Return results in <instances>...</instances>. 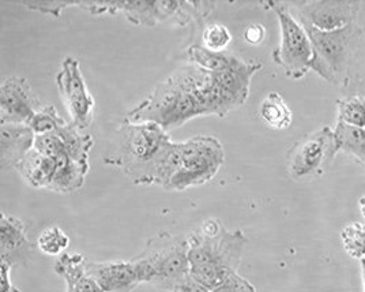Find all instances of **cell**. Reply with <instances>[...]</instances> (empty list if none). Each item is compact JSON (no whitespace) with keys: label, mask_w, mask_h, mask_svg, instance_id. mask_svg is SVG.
Wrapping results in <instances>:
<instances>
[{"label":"cell","mask_w":365,"mask_h":292,"mask_svg":"<svg viewBox=\"0 0 365 292\" xmlns=\"http://www.w3.org/2000/svg\"><path fill=\"white\" fill-rule=\"evenodd\" d=\"M103 161L122 169L135 185L165 187L180 161V142L160 124L123 122Z\"/></svg>","instance_id":"6da1fadb"},{"label":"cell","mask_w":365,"mask_h":292,"mask_svg":"<svg viewBox=\"0 0 365 292\" xmlns=\"http://www.w3.org/2000/svg\"><path fill=\"white\" fill-rule=\"evenodd\" d=\"M209 71L185 64L155 85L150 94L124 118L130 124H160L165 131L175 130L198 116H209L205 86Z\"/></svg>","instance_id":"7a4b0ae2"},{"label":"cell","mask_w":365,"mask_h":292,"mask_svg":"<svg viewBox=\"0 0 365 292\" xmlns=\"http://www.w3.org/2000/svg\"><path fill=\"white\" fill-rule=\"evenodd\" d=\"M190 273L214 290L237 273L248 239L242 230L228 231L217 218H207L188 236Z\"/></svg>","instance_id":"3957f363"},{"label":"cell","mask_w":365,"mask_h":292,"mask_svg":"<svg viewBox=\"0 0 365 292\" xmlns=\"http://www.w3.org/2000/svg\"><path fill=\"white\" fill-rule=\"evenodd\" d=\"M131 262L140 283L172 291L190 275L188 238L163 231L148 239L145 248Z\"/></svg>","instance_id":"277c9868"},{"label":"cell","mask_w":365,"mask_h":292,"mask_svg":"<svg viewBox=\"0 0 365 292\" xmlns=\"http://www.w3.org/2000/svg\"><path fill=\"white\" fill-rule=\"evenodd\" d=\"M225 163L221 141L210 136H197L180 142L178 171L164 187L167 191H184L213 181Z\"/></svg>","instance_id":"5b68a950"},{"label":"cell","mask_w":365,"mask_h":292,"mask_svg":"<svg viewBox=\"0 0 365 292\" xmlns=\"http://www.w3.org/2000/svg\"><path fill=\"white\" fill-rule=\"evenodd\" d=\"M302 25L304 26L312 46L309 69L324 81L342 86L350 55L361 26L353 24L339 31H322L305 24Z\"/></svg>","instance_id":"8992f818"},{"label":"cell","mask_w":365,"mask_h":292,"mask_svg":"<svg viewBox=\"0 0 365 292\" xmlns=\"http://www.w3.org/2000/svg\"><path fill=\"white\" fill-rule=\"evenodd\" d=\"M260 4L273 10L279 22L281 43L274 49V63L284 70L288 78L304 77L311 70L312 59V46L304 26L290 11L288 1H260Z\"/></svg>","instance_id":"52a82bcc"},{"label":"cell","mask_w":365,"mask_h":292,"mask_svg":"<svg viewBox=\"0 0 365 292\" xmlns=\"http://www.w3.org/2000/svg\"><path fill=\"white\" fill-rule=\"evenodd\" d=\"M260 69L262 63L240 59L229 69L210 73L203 91L209 116L225 118L230 111L244 106L250 96L251 81Z\"/></svg>","instance_id":"ba28073f"},{"label":"cell","mask_w":365,"mask_h":292,"mask_svg":"<svg viewBox=\"0 0 365 292\" xmlns=\"http://www.w3.org/2000/svg\"><path fill=\"white\" fill-rule=\"evenodd\" d=\"M339 152L334 130L324 126L299 139L288 152L287 167L296 181L312 179L324 173Z\"/></svg>","instance_id":"9c48e42d"},{"label":"cell","mask_w":365,"mask_h":292,"mask_svg":"<svg viewBox=\"0 0 365 292\" xmlns=\"http://www.w3.org/2000/svg\"><path fill=\"white\" fill-rule=\"evenodd\" d=\"M290 11L302 24L322 31L344 29L353 24L361 10L360 0H297L288 1Z\"/></svg>","instance_id":"30bf717a"},{"label":"cell","mask_w":365,"mask_h":292,"mask_svg":"<svg viewBox=\"0 0 365 292\" xmlns=\"http://www.w3.org/2000/svg\"><path fill=\"white\" fill-rule=\"evenodd\" d=\"M56 85L73 119L71 124L81 130H86L93 122L96 103L76 58L68 56L63 61L56 74Z\"/></svg>","instance_id":"8fae6325"},{"label":"cell","mask_w":365,"mask_h":292,"mask_svg":"<svg viewBox=\"0 0 365 292\" xmlns=\"http://www.w3.org/2000/svg\"><path fill=\"white\" fill-rule=\"evenodd\" d=\"M31 92V82L25 77L13 76L0 86V122L1 124H26L40 109Z\"/></svg>","instance_id":"7c38bea8"},{"label":"cell","mask_w":365,"mask_h":292,"mask_svg":"<svg viewBox=\"0 0 365 292\" xmlns=\"http://www.w3.org/2000/svg\"><path fill=\"white\" fill-rule=\"evenodd\" d=\"M86 271L104 292H133L140 284L131 260L88 262Z\"/></svg>","instance_id":"4fadbf2b"},{"label":"cell","mask_w":365,"mask_h":292,"mask_svg":"<svg viewBox=\"0 0 365 292\" xmlns=\"http://www.w3.org/2000/svg\"><path fill=\"white\" fill-rule=\"evenodd\" d=\"M31 245L25 224L16 216L4 215L0 217V262L9 266L28 261Z\"/></svg>","instance_id":"5bb4252c"},{"label":"cell","mask_w":365,"mask_h":292,"mask_svg":"<svg viewBox=\"0 0 365 292\" xmlns=\"http://www.w3.org/2000/svg\"><path fill=\"white\" fill-rule=\"evenodd\" d=\"M215 6L217 1L206 0H157L158 22L184 28L191 22H203Z\"/></svg>","instance_id":"9a60e30c"},{"label":"cell","mask_w":365,"mask_h":292,"mask_svg":"<svg viewBox=\"0 0 365 292\" xmlns=\"http://www.w3.org/2000/svg\"><path fill=\"white\" fill-rule=\"evenodd\" d=\"M36 134L28 124H1L0 160L1 168H16L18 163L34 148Z\"/></svg>","instance_id":"2e32d148"},{"label":"cell","mask_w":365,"mask_h":292,"mask_svg":"<svg viewBox=\"0 0 365 292\" xmlns=\"http://www.w3.org/2000/svg\"><path fill=\"white\" fill-rule=\"evenodd\" d=\"M86 258L79 253H63L55 272L66 280V292H104L86 271Z\"/></svg>","instance_id":"e0dca14e"},{"label":"cell","mask_w":365,"mask_h":292,"mask_svg":"<svg viewBox=\"0 0 365 292\" xmlns=\"http://www.w3.org/2000/svg\"><path fill=\"white\" fill-rule=\"evenodd\" d=\"M26 185L34 188H48L56 169V160L40 153L34 148L16 167Z\"/></svg>","instance_id":"ac0fdd59"},{"label":"cell","mask_w":365,"mask_h":292,"mask_svg":"<svg viewBox=\"0 0 365 292\" xmlns=\"http://www.w3.org/2000/svg\"><path fill=\"white\" fill-rule=\"evenodd\" d=\"M55 160L56 169L48 190L61 194L79 190L85 183V178L89 172V164L78 163L66 153H61Z\"/></svg>","instance_id":"d6986e66"},{"label":"cell","mask_w":365,"mask_h":292,"mask_svg":"<svg viewBox=\"0 0 365 292\" xmlns=\"http://www.w3.org/2000/svg\"><path fill=\"white\" fill-rule=\"evenodd\" d=\"M123 13L125 18L139 26L158 25L157 0H110L112 16Z\"/></svg>","instance_id":"ffe728a7"},{"label":"cell","mask_w":365,"mask_h":292,"mask_svg":"<svg viewBox=\"0 0 365 292\" xmlns=\"http://www.w3.org/2000/svg\"><path fill=\"white\" fill-rule=\"evenodd\" d=\"M259 116L273 130H287L293 124V112L285 97L278 92L269 93L260 103Z\"/></svg>","instance_id":"44dd1931"},{"label":"cell","mask_w":365,"mask_h":292,"mask_svg":"<svg viewBox=\"0 0 365 292\" xmlns=\"http://www.w3.org/2000/svg\"><path fill=\"white\" fill-rule=\"evenodd\" d=\"M64 146V152L73 160L82 164H89V152L94 146L93 136L85 130L78 129L76 124H67L56 130Z\"/></svg>","instance_id":"7402d4cb"},{"label":"cell","mask_w":365,"mask_h":292,"mask_svg":"<svg viewBox=\"0 0 365 292\" xmlns=\"http://www.w3.org/2000/svg\"><path fill=\"white\" fill-rule=\"evenodd\" d=\"M342 88L346 92L365 96V28L361 26L354 48L350 55L349 64Z\"/></svg>","instance_id":"603a6c76"},{"label":"cell","mask_w":365,"mask_h":292,"mask_svg":"<svg viewBox=\"0 0 365 292\" xmlns=\"http://www.w3.org/2000/svg\"><path fill=\"white\" fill-rule=\"evenodd\" d=\"M187 58L191 64H195L209 73H218L232 67L240 61L236 55L225 52H213L202 44H191L187 49Z\"/></svg>","instance_id":"cb8c5ba5"},{"label":"cell","mask_w":365,"mask_h":292,"mask_svg":"<svg viewBox=\"0 0 365 292\" xmlns=\"http://www.w3.org/2000/svg\"><path fill=\"white\" fill-rule=\"evenodd\" d=\"M334 136L339 152L354 157L365 172V129L353 127L336 121Z\"/></svg>","instance_id":"d4e9b609"},{"label":"cell","mask_w":365,"mask_h":292,"mask_svg":"<svg viewBox=\"0 0 365 292\" xmlns=\"http://www.w3.org/2000/svg\"><path fill=\"white\" fill-rule=\"evenodd\" d=\"M338 121L353 127L365 129V96L353 94L336 101Z\"/></svg>","instance_id":"484cf974"},{"label":"cell","mask_w":365,"mask_h":292,"mask_svg":"<svg viewBox=\"0 0 365 292\" xmlns=\"http://www.w3.org/2000/svg\"><path fill=\"white\" fill-rule=\"evenodd\" d=\"M339 239L344 250L354 260L365 258V224L364 223H350L339 232Z\"/></svg>","instance_id":"4316f807"},{"label":"cell","mask_w":365,"mask_h":292,"mask_svg":"<svg viewBox=\"0 0 365 292\" xmlns=\"http://www.w3.org/2000/svg\"><path fill=\"white\" fill-rule=\"evenodd\" d=\"M67 124L58 112L53 104L40 108L28 122V126L33 130L36 136H43L48 133L56 131L59 127Z\"/></svg>","instance_id":"83f0119b"},{"label":"cell","mask_w":365,"mask_h":292,"mask_svg":"<svg viewBox=\"0 0 365 292\" xmlns=\"http://www.w3.org/2000/svg\"><path fill=\"white\" fill-rule=\"evenodd\" d=\"M37 246L48 256H59L70 246V236L61 227H49L37 239Z\"/></svg>","instance_id":"f1b7e54d"},{"label":"cell","mask_w":365,"mask_h":292,"mask_svg":"<svg viewBox=\"0 0 365 292\" xmlns=\"http://www.w3.org/2000/svg\"><path fill=\"white\" fill-rule=\"evenodd\" d=\"M232 41V34L222 24H210L202 31V46L213 52H225Z\"/></svg>","instance_id":"f546056e"},{"label":"cell","mask_w":365,"mask_h":292,"mask_svg":"<svg viewBox=\"0 0 365 292\" xmlns=\"http://www.w3.org/2000/svg\"><path fill=\"white\" fill-rule=\"evenodd\" d=\"M82 1L83 0H28L21 1V4L46 16H59L67 7L82 9Z\"/></svg>","instance_id":"4dcf8cb0"},{"label":"cell","mask_w":365,"mask_h":292,"mask_svg":"<svg viewBox=\"0 0 365 292\" xmlns=\"http://www.w3.org/2000/svg\"><path fill=\"white\" fill-rule=\"evenodd\" d=\"M212 292H257V288L247 278L236 273L215 287Z\"/></svg>","instance_id":"1f68e13d"},{"label":"cell","mask_w":365,"mask_h":292,"mask_svg":"<svg viewBox=\"0 0 365 292\" xmlns=\"http://www.w3.org/2000/svg\"><path fill=\"white\" fill-rule=\"evenodd\" d=\"M266 39V28L262 24H250L244 31V40L251 46H260Z\"/></svg>","instance_id":"d6a6232c"},{"label":"cell","mask_w":365,"mask_h":292,"mask_svg":"<svg viewBox=\"0 0 365 292\" xmlns=\"http://www.w3.org/2000/svg\"><path fill=\"white\" fill-rule=\"evenodd\" d=\"M170 292H212V290L205 287L190 273L188 276L184 277L179 284H176L175 288Z\"/></svg>","instance_id":"836d02e7"},{"label":"cell","mask_w":365,"mask_h":292,"mask_svg":"<svg viewBox=\"0 0 365 292\" xmlns=\"http://www.w3.org/2000/svg\"><path fill=\"white\" fill-rule=\"evenodd\" d=\"M10 271H11V266L0 262V292H21V290L16 288V286L11 283Z\"/></svg>","instance_id":"e575fe53"},{"label":"cell","mask_w":365,"mask_h":292,"mask_svg":"<svg viewBox=\"0 0 365 292\" xmlns=\"http://www.w3.org/2000/svg\"><path fill=\"white\" fill-rule=\"evenodd\" d=\"M359 206H360V212L361 216L365 218V196H363L360 200H359Z\"/></svg>","instance_id":"d590c367"},{"label":"cell","mask_w":365,"mask_h":292,"mask_svg":"<svg viewBox=\"0 0 365 292\" xmlns=\"http://www.w3.org/2000/svg\"><path fill=\"white\" fill-rule=\"evenodd\" d=\"M360 266H361V276H363V292H365V258L360 261Z\"/></svg>","instance_id":"8d00e7d4"}]
</instances>
